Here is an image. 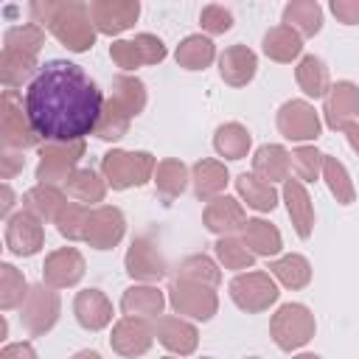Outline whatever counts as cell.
<instances>
[{
  "label": "cell",
  "instance_id": "6da1fadb",
  "mask_svg": "<svg viewBox=\"0 0 359 359\" xmlns=\"http://www.w3.org/2000/svg\"><path fill=\"white\" fill-rule=\"evenodd\" d=\"M22 107L36 137L50 143H76L95 132L104 98L98 84L79 65L53 59L45 62L28 84Z\"/></svg>",
  "mask_w": 359,
  "mask_h": 359
},
{
  "label": "cell",
  "instance_id": "7a4b0ae2",
  "mask_svg": "<svg viewBox=\"0 0 359 359\" xmlns=\"http://www.w3.org/2000/svg\"><path fill=\"white\" fill-rule=\"evenodd\" d=\"M31 17L36 25L50 28V34L70 50L81 53L95 42V25L90 17V6L79 0H45L31 3Z\"/></svg>",
  "mask_w": 359,
  "mask_h": 359
},
{
  "label": "cell",
  "instance_id": "3957f363",
  "mask_svg": "<svg viewBox=\"0 0 359 359\" xmlns=\"http://www.w3.org/2000/svg\"><path fill=\"white\" fill-rule=\"evenodd\" d=\"M104 174L109 180L112 188H132V185H143L151 171H154V157L149 151H121L112 149L109 154H104Z\"/></svg>",
  "mask_w": 359,
  "mask_h": 359
},
{
  "label": "cell",
  "instance_id": "277c9868",
  "mask_svg": "<svg viewBox=\"0 0 359 359\" xmlns=\"http://www.w3.org/2000/svg\"><path fill=\"white\" fill-rule=\"evenodd\" d=\"M272 337L278 342V348L292 351L306 345L314 337V317L306 306L300 303H286L278 309V314L272 317Z\"/></svg>",
  "mask_w": 359,
  "mask_h": 359
},
{
  "label": "cell",
  "instance_id": "5b68a950",
  "mask_svg": "<svg viewBox=\"0 0 359 359\" xmlns=\"http://www.w3.org/2000/svg\"><path fill=\"white\" fill-rule=\"evenodd\" d=\"M84 154V143H48L42 146V160L36 168V180L39 185H56V182H67L73 174L76 160Z\"/></svg>",
  "mask_w": 359,
  "mask_h": 359
},
{
  "label": "cell",
  "instance_id": "8992f818",
  "mask_svg": "<svg viewBox=\"0 0 359 359\" xmlns=\"http://www.w3.org/2000/svg\"><path fill=\"white\" fill-rule=\"evenodd\" d=\"M109 56L118 67L123 70H135L140 65H157L165 59V45L151 36V34H137L135 39H121V42H112L109 48Z\"/></svg>",
  "mask_w": 359,
  "mask_h": 359
},
{
  "label": "cell",
  "instance_id": "52a82bcc",
  "mask_svg": "<svg viewBox=\"0 0 359 359\" xmlns=\"http://www.w3.org/2000/svg\"><path fill=\"white\" fill-rule=\"evenodd\" d=\"M230 294L236 306L244 311H264L269 303L278 300V289L266 272H247V275L233 278Z\"/></svg>",
  "mask_w": 359,
  "mask_h": 359
},
{
  "label": "cell",
  "instance_id": "ba28073f",
  "mask_svg": "<svg viewBox=\"0 0 359 359\" xmlns=\"http://www.w3.org/2000/svg\"><path fill=\"white\" fill-rule=\"evenodd\" d=\"M137 14H140L137 0H95V3H90L93 25L101 34H121V31L132 28Z\"/></svg>",
  "mask_w": 359,
  "mask_h": 359
},
{
  "label": "cell",
  "instance_id": "9c48e42d",
  "mask_svg": "<svg viewBox=\"0 0 359 359\" xmlns=\"http://www.w3.org/2000/svg\"><path fill=\"white\" fill-rule=\"evenodd\" d=\"M3 143L6 149H28L36 143V132L31 129V121L25 115V107H17V93H3Z\"/></svg>",
  "mask_w": 359,
  "mask_h": 359
},
{
  "label": "cell",
  "instance_id": "30bf717a",
  "mask_svg": "<svg viewBox=\"0 0 359 359\" xmlns=\"http://www.w3.org/2000/svg\"><path fill=\"white\" fill-rule=\"evenodd\" d=\"M278 129L289 140H314L320 135V118L306 101H286L278 112Z\"/></svg>",
  "mask_w": 359,
  "mask_h": 359
},
{
  "label": "cell",
  "instance_id": "8fae6325",
  "mask_svg": "<svg viewBox=\"0 0 359 359\" xmlns=\"http://www.w3.org/2000/svg\"><path fill=\"white\" fill-rule=\"evenodd\" d=\"M171 306L180 314L196 317V320H210L216 314V294L208 286L188 283V280H174L171 283Z\"/></svg>",
  "mask_w": 359,
  "mask_h": 359
},
{
  "label": "cell",
  "instance_id": "7c38bea8",
  "mask_svg": "<svg viewBox=\"0 0 359 359\" xmlns=\"http://www.w3.org/2000/svg\"><path fill=\"white\" fill-rule=\"evenodd\" d=\"M59 314V297L56 292L45 289V286H34L28 289V297L22 300V323L31 334H45Z\"/></svg>",
  "mask_w": 359,
  "mask_h": 359
},
{
  "label": "cell",
  "instance_id": "4fadbf2b",
  "mask_svg": "<svg viewBox=\"0 0 359 359\" xmlns=\"http://www.w3.org/2000/svg\"><path fill=\"white\" fill-rule=\"evenodd\" d=\"M42 275H45V283L53 286V289L73 286V283H79V278L84 275V258L79 255V250L62 247V250H56V252H50V255L45 258Z\"/></svg>",
  "mask_w": 359,
  "mask_h": 359
},
{
  "label": "cell",
  "instance_id": "5bb4252c",
  "mask_svg": "<svg viewBox=\"0 0 359 359\" xmlns=\"http://www.w3.org/2000/svg\"><path fill=\"white\" fill-rule=\"evenodd\" d=\"M121 236H123V216L118 208L90 210V222H87V233H84V241H90V247L109 250L121 241Z\"/></svg>",
  "mask_w": 359,
  "mask_h": 359
},
{
  "label": "cell",
  "instance_id": "9a60e30c",
  "mask_svg": "<svg viewBox=\"0 0 359 359\" xmlns=\"http://www.w3.org/2000/svg\"><path fill=\"white\" fill-rule=\"evenodd\" d=\"M6 244L14 255H34L42 247V224L34 213L22 210L6 224Z\"/></svg>",
  "mask_w": 359,
  "mask_h": 359
},
{
  "label": "cell",
  "instance_id": "2e32d148",
  "mask_svg": "<svg viewBox=\"0 0 359 359\" xmlns=\"http://www.w3.org/2000/svg\"><path fill=\"white\" fill-rule=\"evenodd\" d=\"M109 345L123 356H140L151 345V328L140 317H126L112 328Z\"/></svg>",
  "mask_w": 359,
  "mask_h": 359
},
{
  "label": "cell",
  "instance_id": "e0dca14e",
  "mask_svg": "<svg viewBox=\"0 0 359 359\" xmlns=\"http://www.w3.org/2000/svg\"><path fill=\"white\" fill-rule=\"evenodd\" d=\"M356 112H359V87L351 84V81H339L337 87H331V93L325 98L328 126L331 129H345Z\"/></svg>",
  "mask_w": 359,
  "mask_h": 359
},
{
  "label": "cell",
  "instance_id": "ac0fdd59",
  "mask_svg": "<svg viewBox=\"0 0 359 359\" xmlns=\"http://www.w3.org/2000/svg\"><path fill=\"white\" fill-rule=\"evenodd\" d=\"M126 272L140 280H157L165 275V261L149 238H137L126 252Z\"/></svg>",
  "mask_w": 359,
  "mask_h": 359
},
{
  "label": "cell",
  "instance_id": "d6986e66",
  "mask_svg": "<svg viewBox=\"0 0 359 359\" xmlns=\"http://www.w3.org/2000/svg\"><path fill=\"white\" fill-rule=\"evenodd\" d=\"M255 67H258L255 53H252L247 45H233V48H227V50L222 53V59H219L222 79H224L227 84H233V87L247 84V81L255 76Z\"/></svg>",
  "mask_w": 359,
  "mask_h": 359
},
{
  "label": "cell",
  "instance_id": "ffe728a7",
  "mask_svg": "<svg viewBox=\"0 0 359 359\" xmlns=\"http://www.w3.org/2000/svg\"><path fill=\"white\" fill-rule=\"evenodd\" d=\"M283 199H286V208H289V216H292V224H294L297 236L309 238L311 227H314V210H311V199H309L303 182L300 180H286Z\"/></svg>",
  "mask_w": 359,
  "mask_h": 359
},
{
  "label": "cell",
  "instance_id": "44dd1931",
  "mask_svg": "<svg viewBox=\"0 0 359 359\" xmlns=\"http://www.w3.org/2000/svg\"><path fill=\"white\" fill-rule=\"evenodd\" d=\"M73 311H76V320H79L84 328H90V331H98V328H104V325L112 320V306H109V300H107L98 289L79 292Z\"/></svg>",
  "mask_w": 359,
  "mask_h": 359
},
{
  "label": "cell",
  "instance_id": "7402d4cb",
  "mask_svg": "<svg viewBox=\"0 0 359 359\" xmlns=\"http://www.w3.org/2000/svg\"><path fill=\"white\" fill-rule=\"evenodd\" d=\"M157 337L168 351H174L180 356H185L196 348V328L180 317H160L157 320Z\"/></svg>",
  "mask_w": 359,
  "mask_h": 359
},
{
  "label": "cell",
  "instance_id": "603a6c76",
  "mask_svg": "<svg viewBox=\"0 0 359 359\" xmlns=\"http://www.w3.org/2000/svg\"><path fill=\"white\" fill-rule=\"evenodd\" d=\"M205 224L213 233H230L236 227H244L247 219H244V210H241V205L236 199L219 196V199L208 202V208H205Z\"/></svg>",
  "mask_w": 359,
  "mask_h": 359
},
{
  "label": "cell",
  "instance_id": "cb8c5ba5",
  "mask_svg": "<svg viewBox=\"0 0 359 359\" xmlns=\"http://www.w3.org/2000/svg\"><path fill=\"white\" fill-rule=\"evenodd\" d=\"M283 22L300 36H314L323 28V8L314 0H294L283 8Z\"/></svg>",
  "mask_w": 359,
  "mask_h": 359
},
{
  "label": "cell",
  "instance_id": "d4e9b609",
  "mask_svg": "<svg viewBox=\"0 0 359 359\" xmlns=\"http://www.w3.org/2000/svg\"><path fill=\"white\" fill-rule=\"evenodd\" d=\"M244 244L252 255H275L280 252V233L275 224L264 222V219H250L244 224Z\"/></svg>",
  "mask_w": 359,
  "mask_h": 359
},
{
  "label": "cell",
  "instance_id": "484cf974",
  "mask_svg": "<svg viewBox=\"0 0 359 359\" xmlns=\"http://www.w3.org/2000/svg\"><path fill=\"white\" fill-rule=\"evenodd\" d=\"M289 165H292V157L286 154V149L280 146H261L252 157V171L255 177H261L264 182H272V180H283L289 174Z\"/></svg>",
  "mask_w": 359,
  "mask_h": 359
},
{
  "label": "cell",
  "instance_id": "4316f807",
  "mask_svg": "<svg viewBox=\"0 0 359 359\" xmlns=\"http://www.w3.org/2000/svg\"><path fill=\"white\" fill-rule=\"evenodd\" d=\"M300 48H303L300 34L292 31L289 25H275V28H269L266 36H264V50H266V56L275 59V62H292V59L300 53Z\"/></svg>",
  "mask_w": 359,
  "mask_h": 359
},
{
  "label": "cell",
  "instance_id": "83f0119b",
  "mask_svg": "<svg viewBox=\"0 0 359 359\" xmlns=\"http://www.w3.org/2000/svg\"><path fill=\"white\" fill-rule=\"evenodd\" d=\"M25 210L28 213H34L36 219H53L56 222V216L62 213V208L67 205L65 202V196L59 194V188H53V185H36V188H31L28 194H25Z\"/></svg>",
  "mask_w": 359,
  "mask_h": 359
},
{
  "label": "cell",
  "instance_id": "f1b7e54d",
  "mask_svg": "<svg viewBox=\"0 0 359 359\" xmlns=\"http://www.w3.org/2000/svg\"><path fill=\"white\" fill-rule=\"evenodd\" d=\"M121 309L129 317H154L163 311V292L151 286H132L123 292Z\"/></svg>",
  "mask_w": 359,
  "mask_h": 359
},
{
  "label": "cell",
  "instance_id": "f546056e",
  "mask_svg": "<svg viewBox=\"0 0 359 359\" xmlns=\"http://www.w3.org/2000/svg\"><path fill=\"white\" fill-rule=\"evenodd\" d=\"M213 56H216V48H213V42H210L208 36H202V34L185 36V39L180 42V48H177V62H180L185 70H202V67H208V65L213 62Z\"/></svg>",
  "mask_w": 359,
  "mask_h": 359
},
{
  "label": "cell",
  "instance_id": "4dcf8cb0",
  "mask_svg": "<svg viewBox=\"0 0 359 359\" xmlns=\"http://www.w3.org/2000/svg\"><path fill=\"white\" fill-rule=\"evenodd\" d=\"M109 98L115 101L118 109H123L132 118L146 107V87H143V81H137L132 76H121V79H115Z\"/></svg>",
  "mask_w": 359,
  "mask_h": 359
},
{
  "label": "cell",
  "instance_id": "1f68e13d",
  "mask_svg": "<svg viewBox=\"0 0 359 359\" xmlns=\"http://www.w3.org/2000/svg\"><path fill=\"white\" fill-rule=\"evenodd\" d=\"M236 188H238V194L247 199V205L255 208V210H272V208L278 205L275 188H272L269 182H264L261 177H255V174H241V177L236 180Z\"/></svg>",
  "mask_w": 359,
  "mask_h": 359
},
{
  "label": "cell",
  "instance_id": "d6a6232c",
  "mask_svg": "<svg viewBox=\"0 0 359 359\" xmlns=\"http://www.w3.org/2000/svg\"><path fill=\"white\" fill-rule=\"evenodd\" d=\"M194 185H196V196L208 199L216 196L224 185H227V168L216 160H199L194 165Z\"/></svg>",
  "mask_w": 359,
  "mask_h": 359
},
{
  "label": "cell",
  "instance_id": "836d02e7",
  "mask_svg": "<svg viewBox=\"0 0 359 359\" xmlns=\"http://www.w3.org/2000/svg\"><path fill=\"white\" fill-rule=\"evenodd\" d=\"M216 151L230 160H241L250 149V132L241 123H224L216 129Z\"/></svg>",
  "mask_w": 359,
  "mask_h": 359
},
{
  "label": "cell",
  "instance_id": "e575fe53",
  "mask_svg": "<svg viewBox=\"0 0 359 359\" xmlns=\"http://www.w3.org/2000/svg\"><path fill=\"white\" fill-rule=\"evenodd\" d=\"M297 84L303 87L306 95H325L328 93V70L317 56H303V62L297 65Z\"/></svg>",
  "mask_w": 359,
  "mask_h": 359
},
{
  "label": "cell",
  "instance_id": "d590c367",
  "mask_svg": "<svg viewBox=\"0 0 359 359\" xmlns=\"http://www.w3.org/2000/svg\"><path fill=\"white\" fill-rule=\"evenodd\" d=\"M269 269L289 289H303L309 283V278H311V266H309V261L303 255H286L280 261H272Z\"/></svg>",
  "mask_w": 359,
  "mask_h": 359
},
{
  "label": "cell",
  "instance_id": "8d00e7d4",
  "mask_svg": "<svg viewBox=\"0 0 359 359\" xmlns=\"http://www.w3.org/2000/svg\"><path fill=\"white\" fill-rule=\"evenodd\" d=\"M42 42H45V34H42V28L36 22L8 28L6 36H3V48L6 50H22V53H31V56L39 53Z\"/></svg>",
  "mask_w": 359,
  "mask_h": 359
},
{
  "label": "cell",
  "instance_id": "74e56055",
  "mask_svg": "<svg viewBox=\"0 0 359 359\" xmlns=\"http://www.w3.org/2000/svg\"><path fill=\"white\" fill-rule=\"evenodd\" d=\"M177 280H188V283H199V286L210 289V286L219 283V269L208 255H191V258L182 261Z\"/></svg>",
  "mask_w": 359,
  "mask_h": 359
},
{
  "label": "cell",
  "instance_id": "f35d334b",
  "mask_svg": "<svg viewBox=\"0 0 359 359\" xmlns=\"http://www.w3.org/2000/svg\"><path fill=\"white\" fill-rule=\"evenodd\" d=\"M67 191L81 202H101L104 199V182L93 168H79L67 180Z\"/></svg>",
  "mask_w": 359,
  "mask_h": 359
},
{
  "label": "cell",
  "instance_id": "ab89813d",
  "mask_svg": "<svg viewBox=\"0 0 359 359\" xmlns=\"http://www.w3.org/2000/svg\"><path fill=\"white\" fill-rule=\"evenodd\" d=\"M323 171H325L328 188H331V194L337 196V202L351 205V202H353V185H351V180H348L345 165H342L337 157H323Z\"/></svg>",
  "mask_w": 359,
  "mask_h": 359
},
{
  "label": "cell",
  "instance_id": "60d3db41",
  "mask_svg": "<svg viewBox=\"0 0 359 359\" xmlns=\"http://www.w3.org/2000/svg\"><path fill=\"white\" fill-rule=\"evenodd\" d=\"M28 297L25 292V278L11 266V264H3L0 266V306L3 309H14L17 303H22Z\"/></svg>",
  "mask_w": 359,
  "mask_h": 359
},
{
  "label": "cell",
  "instance_id": "b9f144b4",
  "mask_svg": "<svg viewBox=\"0 0 359 359\" xmlns=\"http://www.w3.org/2000/svg\"><path fill=\"white\" fill-rule=\"evenodd\" d=\"M157 191L163 194V196H177V194H182V188H185V182H188V174H185V165L180 163V160H163L160 165H157Z\"/></svg>",
  "mask_w": 359,
  "mask_h": 359
},
{
  "label": "cell",
  "instance_id": "7bdbcfd3",
  "mask_svg": "<svg viewBox=\"0 0 359 359\" xmlns=\"http://www.w3.org/2000/svg\"><path fill=\"white\" fill-rule=\"evenodd\" d=\"M126 126H129V115H126L123 109H118L115 101L109 98V101L104 104L101 121H98V126H95V135H98L101 140H118V137L126 135Z\"/></svg>",
  "mask_w": 359,
  "mask_h": 359
},
{
  "label": "cell",
  "instance_id": "ee69618b",
  "mask_svg": "<svg viewBox=\"0 0 359 359\" xmlns=\"http://www.w3.org/2000/svg\"><path fill=\"white\" fill-rule=\"evenodd\" d=\"M87 222H90V210L81 208V205H65L62 213L56 216L59 233L67 236V238H81V241H84V233H87Z\"/></svg>",
  "mask_w": 359,
  "mask_h": 359
},
{
  "label": "cell",
  "instance_id": "f6af8a7d",
  "mask_svg": "<svg viewBox=\"0 0 359 359\" xmlns=\"http://www.w3.org/2000/svg\"><path fill=\"white\" fill-rule=\"evenodd\" d=\"M216 255L227 269H250L252 266V252L247 250L244 241H236V238H222L216 244Z\"/></svg>",
  "mask_w": 359,
  "mask_h": 359
},
{
  "label": "cell",
  "instance_id": "bcb514c9",
  "mask_svg": "<svg viewBox=\"0 0 359 359\" xmlns=\"http://www.w3.org/2000/svg\"><path fill=\"white\" fill-rule=\"evenodd\" d=\"M320 163H323V154L317 149H311V146H303V149H297L292 154V165H294L300 180H314L320 174Z\"/></svg>",
  "mask_w": 359,
  "mask_h": 359
},
{
  "label": "cell",
  "instance_id": "7dc6e473",
  "mask_svg": "<svg viewBox=\"0 0 359 359\" xmlns=\"http://www.w3.org/2000/svg\"><path fill=\"white\" fill-rule=\"evenodd\" d=\"M199 20H202V28L210 31V34H224L233 25V14L224 6H216V3L213 6H205Z\"/></svg>",
  "mask_w": 359,
  "mask_h": 359
},
{
  "label": "cell",
  "instance_id": "c3c4849f",
  "mask_svg": "<svg viewBox=\"0 0 359 359\" xmlns=\"http://www.w3.org/2000/svg\"><path fill=\"white\" fill-rule=\"evenodd\" d=\"M331 11L345 25H356L359 22V0H331Z\"/></svg>",
  "mask_w": 359,
  "mask_h": 359
},
{
  "label": "cell",
  "instance_id": "681fc988",
  "mask_svg": "<svg viewBox=\"0 0 359 359\" xmlns=\"http://www.w3.org/2000/svg\"><path fill=\"white\" fill-rule=\"evenodd\" d=\"M0 359H36V353L28 342H17V345H6Z\"/></svg>",
  "mask_w": 359,
  "mask_h": 359
},
{
  "label": "cell",
  "instance_id": "f907efd6",
  "mask_svg": "<svg viewBox=\"0 0 359 359\" xmlns=\"http://www.w3.org/2000/svg\"><path fill=\"white\" fill-rule=\"evenodd\" d=\"M20 168H22V157H17V154H6L3 157V180H8Z\"/></svg>",
  "mask_w": 359,
  "mask_h": 359
},
{
  "label": "cell",
  "instance_id": "816d5d0a",
  "mask_svg": "<svg viewBox=\"0 0 359 359\" xmlns=\"http://www.w3.org/2000/svg\"><path fill=\"white\" fill-rule=\"evenodd\" d=\"M345 132H348V140H351V146L359 151V126H356V123H348V126H345Z\"/></svg>",
  "mask_w": 359,
  "mask_h": 359
},
{
  "label": "cell",
  "instance_id": "f5cc1de1",
  "mask_svg": "<svg viewBox=\"0 0 359 359\" xmlns=\"http://www.w3.org/2000/svg\"><path fill=\"white\" fill-rule=\"evenodd\" d=\"M3 199H6L3 202V213H8V208H11V191H8V185L3 188Z\"/></svg>",
  "mask_w": 359,
  "mask_h": 359
},
{
  "label": "cell",
  "instance_id": "db71d44e",
  "mask_svg": "<svg viewBox=\"0 0 359 359\" xmlns=\"http://www.w3.org/2000/svg\"><path fill=\"white\" fill-rule=\"evenodd\" d=\"M73 359H101V356H98L95 351H81V353H76Z\"/></svg>",
  "mask_w": 359,
  "mask_h": 359
},
{
  "label": "cell",
  "instance_id": "11a10c76",
  "mask_svg": "<svg viewBox=\"0 0 359 359\" xmlns=\"http://www.w3.org/2000/svg\"><path fill=\"white\" fill-rule=\"evenodd\" d=\"M297 359H320V356H314V353H303V356H297Z\"/></svg>",
  "mask_w": 359,
  "mask_h": 359
},
{
  "label": "cell",
  "instance_id": "9f6ffc18",
  "mask_svg": "<svg viewBox=\"0 0 359 359\" xmlns=\"http://www.w3.org/2000/svg\"><path fill=\"white\" fill-rule=\"evenodd\" d=\"M168 359H171V356H168Z\"/></svg>",
  "mask_w": 359,
  "mask_h": 359
},
{
  "label": "cell",
  "instance_id": "6f0895ef",
  "mask_svg": "<svg viewBox=\"0 0 359 359\" xmlns=\"http://www.w3.org/2000/svg\"><path fill=\"white\" fill-rule=\"evenodd\" d=\"M252 359H255V356H252Z\"/></svg>",
  "mask_w": 359,
  "mask_h": 359
}]
</instances>
